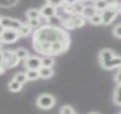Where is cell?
I'll list each match as a JSON object with an SVG mask.
<instances>
[{
  "label": "cell",
  "mask_w": 121,
  "mask_h": 114,
  "mask_svg": "<svg viewBox=\"0 0 121 114\" xmlns=\"http://www.w3.org/2000/svg\"><path fill=\"white\" fill-rule=\"evenodd\" d=\"M70 35L63 27L51 25L40 26L32 33V47L34 51L43 55H60L70 46Z\"/></svg>",
  "instance_id": "cell-1"
},
{
  "label": "cell",
  "mask_w": 121,
  "mask_h": 114,
  "mask_svg": "<svg viewBox=\"0 0 121 114\" xmlns=\"http://www.w3.org/2000/svg\"><path fill=\"white\" fill-rule=\"evenodd\" d=\"M56 99L52 94L49 93H43L36 99V106L38 109L42 110H50L55 106Z\"/></svg>",
  "instance_id": "cell-2"
},
{
  "label": "cell",
  "mask_w": 121,
  "mask_h": 114,
  "mask_svg": "<svg viewBox=\"0 0 121 114\" xmlns=\"http://www.w3.org/2000/svg\"><path fill=\"white\" fill-rule=\"evenodd\" d=\"M118 13H119V4H112L108 5V8H106L104 11L101 12L102 15V20L103 25H111L114 21V19L117 17Z\"/></svg>",
  "instance_id": "cell-3"
},
{
  "label": "cell",
  "mask_w": 121,
  "mask_h": 114,
  "mask_svg": "<svg viewBox=\"0 0 121 114\" xmlns=\"http://www.w3.org/2000/svg\"><path fill=\"white\" fill-rule=\"evenodd\" d=\"M20 63V59L17 57L15 50H3V64L6 69L16 67Z\"/></svg>",
  "instance_id": "cell-4"
},
{
  "label": "cell",
  "mask_w": 121,
  "mask_h": 114,
  "mask_svg": "<svg viewBox=\"0 0 121 114\" xmlns=\"http://www.w3.org/2000/svg\"><path fill=\"white\" fill-rule=\"evenodd\" d=\"M19 34L17 30L14 29H4L3 32L0 34V41L3 44H13L19 40Z\"/></svg>",
  "instance_id": "cell-5"
},
{
  "label": "cell",
  "mask_w": 121,
  "mask_h": 114,
  "mask_svg": "<svg viewBox=\"0 0 121 114\" xmlns=\"http://www.w3.org/2000/svg\"><path fill=\"white\" fill-rule=\"evenodd\" d=\"M0 23L2 25V27L4 29H14V30H18L19 28L22 26V21H20L19 19L16 18H12L9 16H2Z\"/></svg>",
  "instance_id": "cell-6"
},
{
  "label": "cell",
  "mask_w": 121,
  "mask_h": 114,
  "mask_svg": "<svg viewBox=\"0 0 121 114\" xmlns=\"http://www.w3.org/2000/svg\"><path fill=\"white\" fill-rule=\"evenodd\" d=\"M23 66L26 69H39L42 66V58L37 55H30L23 61Z\"/></svg>",
  "instance_id": "cell-7"
},
{
  "label": "cell",
  "mask_w": 121,
  "mask_h": 114,
  "mask_svg": "<svg viewBox=\"0 0 121 114\" xmlns=\"http://www.w3.org/2000/svg\"><path fill=\"white\" fill-rule=\"evenodd\" d=\"M115 53L108 48H104L99 52V62H100V65L104 68V66L115 57Z\"/></svg>",
  "instance_id": "cell-8"
},
{
  "label": "cell",
  "mask_w": 121,
  "mask_h": 114,
  "mask_svg": "<svg viewBox=\"0 0 121 114\" xmlns=\"http://www.w3.org/2000/svg\"><path fill=\"white\" fill-rule=\"evenodd\" d=\"M55 14H57V8H55V6L51 5V4H49V3H46L40 9V15H42V17L45 18L46 20H47V18H49V17L53 16V15H55Z\"/></svg>",
  "instance_id": "cell-9"
},
{
  "label": "cell",
  "mask_w": 121,
  "mask_h": 114,
  "mask_svg": "<svg viewBox=\"0 0 121 114\" xmlns=\"http://www.w3.org/2000/svg\"><path fill=\"white\" fill-rule=\"evenodd\" d=\"M39 77L42 79H50L54 75V70L53 67H45V66H40L39 69Z\"/></svg>",
  "instance_id": "cell-10"
},
{
  "label": "cell",
  "mask_w": 121,
  "mask_h": 114,
  "mask_svg": "<svg viewBox=\"0 0 121 114\" xmlns=\"http://www.w3.org/2000/svg\"><path fill=\"white\" fill-rule=\"evenodd\" d=\"M120 66H121V57L115 55V57L104 66V69L109 70V69H114V68H118V67H120Z\"/></svg>",
  "instance_id": "cell-11"
},
{
  "label": "cell",
  "mask_w": 121,
  "mask_h": 114,
  "mask_svg": "<svg viewBox=\"0 0 121 114\" xmlns=\"http://www.w3.org/2000/svg\"><path fill=\"white\" fill-rule=\"evenodd\" d=\"M22 85L20 82H18L17 80H15L14 78L12 79V80L9 82L8 84V89L10 92H12V93H18V92H20L21 90H22Z\"/></svg>",
  "instance_id": "cell-12"
},
{
  "label": "cell",
  "mask_w": 121,
  "mask_h": 114,
  "mask_svg": "<svg viewBox=\"0 0 121 114\" xmlns=\"http://www.w3.org/2000/svg\"><path fill=\"white\" fill-rule=\"evenodd\" d=\"M32 31H33V29L29 25H27V23H22V26L17 30V32L19 34V37H27V36H29L32 33Z\"/></svg>",
  "instance_id": "cell-13"
},
{
  "label": "cell",
  "mask_w": 121,
  "mask_h": 114,
  "mask_svg": "<svg viewBox=\"0 0 121 114\" xmlns=\"http://www.w3.org/2000/svg\"><path fill=\"white\" fill-rule=\"evenodd\" d=\"M98 12L97 11V9L95 8V5H89V6H84L83 11H82V16L84 17V18H87L89 19L90 17L92 16V15H95L96 13Z\"/></svg>",
  "instance_id": "cell-14"
},
{
  "label": "cell",
  "mask_w": 121,
  "mask_h": 114,
  "mask_svg": "<svg viewBox=\"0 0 121 114\" xmlns=\"http://www.w3.org/2000/svg\"><path fill=\"white\" fill-rule=\"evenodd\" d=\"M26 16L28 19H32V18H40V9H35V8H31L28 9L26 12Z\"/></svg>",
  "instance_id": "cell-15"
},
{
  "label": "cell",
  "mask_w": 121,
  "mask_h": 114,
  "mask_svg": "<svg viewBox=\"0 0 121 114\" xmlns=\"http://www.w3.org/2000/svg\"><path fill=\"white\" fill-rule=\"evenodd\" d=\"M62 20H63V18L57 14H55V15H53V16L47 18V21H48L49 25L55 26V27H62Z\"/></svg>",
  "instance_id": "cell-16"
},
{
  "label": "cell",
  "mask_w": 121,
  "mask_h": 114,
  "mask_svg": "<svg viewBox=\"0 0 121 114\" xmlns=\"http://www.w3.org/2000/svg\"><path fill=\"white\" fill-rule=\"evenodd\" d=\"M62 27L66 30H73L74 29V23H73L72 16H69V17H67V18H63Z\"/></svg>",
  "instance_id": "cell-17"
},
{
  "label": "cell",
  "mask_w": 121,
  "mask_h": 114,
  "mask_svg": "<svg viewBox=\"0 0 121 114\" xmlns=\"http://www.w3.org/2000/svg\"><path fill=\"white\" fill-rule=\"evenodd\" d=\"M15 52H16L17 57L20 59V61H25L26 59H27L28 57H30V52L28 49L26 48H22V47H19V48H17L16 50H15Z\"/></svg>",
  "instance_id": "cell-18"
},
{
  "label": "cell",
  "mask_w": 121,
  "mask_h": 114,
  "mask_svg": "<svg viewBox=\"0 0 121 114\" xmlns=\"http://www.w3.org/2000/svg\"><path fill=\"white\" fill-rule=\"evenodd\" d=\"M113 100H114V104L115 105L121 107V84H118L117 87L115 89V91H114Z\"/></svg>",
  "instance_id": "cell-19"
},
{
  "label": "cell",
  "mask_w": 121,
  "mask_h": 114,
  "mask_svg": "<svg viewBox=\"0 0 121 114\" xmlns=\"http://www.w3.org/2000/svg\"><path fill=\"white\" fill-rule=\"evenodd\" d=\"M73 23H74V29L81 28L85 25V18L82 15H72Z\"/></svg>",
  "instance_id": "cell-20"
},
{
  "label": "cell",
  "mask_w": 121,
  "mask_h": 114,
  "mask_svg": "<svg viewBox=\"0 0 121 114\" xmlns=\"http://www.w3.org/2000/svg\"><path fill=\"white\" fill-rule=\"evenodd\" d=\"M26 74H27L28 80L29 81H34V80H37V79L40 78L38 69H27Z\"/></svg>",
  "instance_id": "cell-21"
},
{
  "label": "cell",
  "mask_w": 121,
  "mask_h": 114,
  "mask_svg": "<svg viewBox=\"0 0 121 114\" xmlns=\"http://www.w3.org/2000/svg\"><path fill=\"white\" fill-rule=\"evenodd\" d=\"M19 0H0V8L2 9H10L17 5Z\"/></svg>",
  "instance_id": "cell-22"
},
{
  "label": "cell",
  "mask_w": 121,
  "mask_h": 114,
  "mask_svg": "<svg viewBox=\"0 0 121 114\" xmlns=\"http://www.w3.org/2000/svg\"><path fill=\"white\" fill-rule=\"evenodd\" d=\"M55 64V61L52 57L50 55H45L44 58H42V66L45 67H53Z\"/></svg>",
  "instance_id": "cell-23"
},
{
  "label": "cell",
  "mask_w": 121,
  "mask_h": 114,
  "mask_svg": "<svg viewBox=\"0 0 121 114\" xmlns=\"http://www.w3.org/2000/svg\"><path fill=\"white\" fill-rule=\"evenodd\" d=\"M88 20H89V23H91V25H95V26L101 25V23H103V20H102V15H101V13H98V12H97L95 15H92V16L90 17Z\"/></svg>",
  "instance_id": "cell-24"
},
{
  "label": "cell",
  "mask_w": 121,
  "mask_h": 114,
  "mask_svg": "<svg viewBox=\"0 0 121 114\" xmlns=\"http://www.w3.org/2000/svg\"><path fill=\"white\" fill-rule=\"evenodd\" d=\"M13 78L15 79V80H17L18 82H20L21 84H25L26 82H28V77H27V74L26 73H22V72H19V73H16V74L14 75V77Z\"/></svg>",
  "instance_id": "cell-25"
},
{
  "label": "cell",
  "mask_w": 121,
  "mask_h": 114,
  "mask_svg": "<svg viewBox=\"0 0 121 114\" xmlns=\"http://www.w3.org/2000/svg\"><path fill=\"white\" fill-rule=\"evenodd\" d=\"M27 25H29L32 29H37L38 27H40L42 25V16L40 18H32V19H28Z\"/></svg>",
  "instance_id": "cell-26"
},
{
  "label": "cell",
  "mask_w": 121,
  "mask_h": 114,
  "mask_svg": "<svg viewBox=\"0 0 121 114\" xmlns=\"http://www.w3.org/2000/svg\"><path fill=\"white\" fill-rule=\"evenodd\" d=\"M95 8L97 9V11H104L106 8H108V3L106 2V0H96L95 2Z\"/></svg>",
  "instance_id": "cell-27"
},
{
  "label": "cell",
  "mask_w": 121,
  "mask_h": 114,
  "mask_svg": "<svg viewBox=\"0 0 121 114\" xmlns=\"http://www.w3.org/2000/svg\"><path fill=\"white\" fill-rule=\"evenodd\" d=\"M60 114H75V110L71 106L66 105V106H63L60 109Z\"/></svg>",
  "instance_id": "cell-28"
},
{
  "label": "cell",
  "mask_w": 121,
  "mask_h": 114,
  "mask_svg": "<svg viewBox=\"0 0 121 114\" xmlns=\"http://www.w3.org/2000/svg\"><path fill=\"white\" fill-rule=\"evenodd\" d=\"M46 3H49L55 8H60L65 4V0H46Z\"/></svg>",
  "instance_id": "cell-29"
},
{
  "label": "cell",
  "mask_w": 121,
  "mask_h": 114,
  "mask_svg": "<svg viewBox=\"0 0 121 114\" xmlns=\"http://www.w3.org/2000/svg\"><path fill=\"white\" fill-rule=\"evenodd\" d=\"M113 34L118 38H121V23L117 25L115 28L113 29Z\"/></svg>",
  "instance_id": "cell-30"
},
{
  "label": "cell",
  "mask_w": 121,
  "mask_h": 114,
  "mask_svg": "<svg viewBox=\"0 0 121 114\" xmlns=\"http://www.w3.org/2000/svg\"><path fill=\"white\" fill-rule=\"evenodd\" d=\"M115 81H116V83H117V84H121V72H120V70L117 73V74H116Z\"/></svg>",
  "instance_id": "cell-31"
},
{
  "label": "cell",
  "mask_w": 121,
  "mask_h": 114,
  "mask_svg": "<svg viewBox=\"0 0 121 114\" xmlns=\"http://www.w3.org/2000/svg\"><path fill=\"white\" fill-rule=\"evenodd\" d=\"M80 0H65V4H75Z\"/></svg>",
  "instance_id": "cell-32"
},
{
  "label": "cell",
  "mask_w": 121,
  "mask_h": 114,
  "mask_svg": "<svg viewBox=\"0 0 121 114\" xmlns=\"http://www.w3.org/2000/svg\"><path fill=\"white\" fill-rule=\"evenodd\" d=\"M2 64H3V51L0 50V65H2Z\"/></svg>",
  "instance_id": "cell-33"
},
{
  "label": "cell",
  "mask_w": 121,
  "mask_h": 114,
  "mask_svg": "<svg viewBox=\"0 0 121 114\" xmlns=\"http://www.w3.org/2000/svg\"><path fill=\"white\" fill-rule=\"evenodd\" d=\"M106 2L108 3V5H112V4L117 3V0H106Z\"/></svg>",
  "instance_id": "cell-34"
},
{
  "label": "cell",
  "mask_w": 121,
  "mask_h": 114,
  "mask_svg": "<svg viewBox=\"0 0 121 114\" xmlns=\"http://www.w3.org/2000/svg\"><path fill=\"white\" fill-rule=\"evenodd\" d=\"M3 30H4V28L2 27V25H1V23H0V34H1L2 32H3Z\"/></svg>",
  "instance_id": "cell-35"
},
{
  "label": "cell",
  "mask_w": 121,
  "mask_h": 114,
  "mask_svg": "<svg viewBox=\"0 0 121 114\" xmlns=\"http://www.w3.org/2000/svg\"><path fill=\"white\" fill-rule=\"evenodd\" d=\"M2 45H3V43L0 41V50H2Z\"/></svg>",
  "instance_id": "cell-36"
},
{
  "label": "cell",
  "mask_w": 121,
  "mask_h": 114,
  "mask_svg": "<svg viewBox=\"0 0 121 114\" xmlns=\"http://www.w3.org/2000/svg\"><path fill=\"white\" fill-rule=\"evenodd\" d=\"M119 12H121V4L119 5Z\"/></svg>",
  "instance_id": "cell-37"
},
{
  "label": "cell",
  "mask_w": 121,
  "mask_h": 114,
  "mask_svg": "<svg viewBox=\"0 0 121 114\" xmlns=\"http://www.w3.org/2000/svg\"><path fill=\"white\" fill-rule=\"evenodd\" d=\"M119 70H120V72H121V66H120V67H119Z\"/></svg>",
  "instance_id": "cell-38"
},
{
  "label": "cell",
  "mask_w": 121,
  "mask_h": 114,
  "mask_svg": "<svg viewBox=\"0 0 121 114\" xmlns=\"http://www.w3.org/2000/svg\"><path fill=\"white\" fill-rule=\"evenodd\" d=\"M1 17H2V16H0V20H1Z\"/></svg>",
  "instance_id": "cell-39"
}]
</instances>
